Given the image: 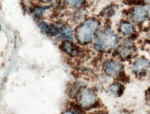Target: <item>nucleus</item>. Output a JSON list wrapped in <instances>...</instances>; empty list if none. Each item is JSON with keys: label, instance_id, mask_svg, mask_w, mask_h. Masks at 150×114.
<instances>
[{"label": "nucleus", "instance_id": "1", "mask_svg": "<svg viewBox=\"0 0 150 114\" xmlns=\"http://www.w3.org/2000/svg\"><path fill=\"white\" fill-rule=\"evenodd\" d=\"M99 27L98 21L95 19L86 20L76 29L77 40L82 44L89 43L96 37Z\"/></svg>", "mask_w": 150, "mask_h": 114}, {"label": "nucleus", "instance_id": "18", "mask_svg": "<svg viewBox=\"0 0 150 114\" xmlns=\"http://www.w3.org/2000/svg\"><path fill=\"white\" fill-rule=\"evenodd\" d=\"M148 13H149L150 15V4L149 5V6H148Z\"/></svg>", "mask_w": 150, "mask_h": 114}, {"label": "nucleus", "instance_id": "4", "mask_svg": "<svg viewBox=\"0 0 150 114\" xmlns=\"http://www.w3.org/2000/svg\"><path fill=\"white\" fill-rule=\"evenodd\" d=\"M104 70L106 74L113 78L120 76L122 73L123 67L118 61L110 59L107 61L104 64Z\"/></svg>", "mask_w": 150, "mask_h": 114}, {"label": "nucleus", "instance_id": "7", "mask_svg": "<svg viewBox=\"0 0 150 114\" xmlns=\"http://www.w3.org/2000/svg\"><path fill=\"white\" fill-rule=\"evenodd\" d=\"M148 16V11L145 8L138 6L134 8L131 13V19L136 23H140L145 21Z\"/></svg>", "mask_w": 150, "mask_h": 114}, {"label": "nucleus", "instance_id": "15", "mask_svg": "<svg viewBox=\"0 0 150 114\" xmlns=\"http://www.w3.org/2000/svg\"><path fill=\"white\" fill-rule=\"evenodd\" d=\"M146 97L149 102H150V89H149L147 91V94H146Z\"/></svg>", "mask_w": 150, "mask_h": 114}, {"label": "nucleus", "instance_id": "2", "mask_svg": "<svg viewBox=\"0 0 150 114\" xmlns=\"http://www.w3.org/2000/svg\"><path fill=\"white\" fill-rule=\"evenodd\" d=\"M118 38L112 30L107 28L104 30L98 36L96 41V48L99 51L109 52L116 46Z\"/></svg>", "mask_w": 150, "mask_h": 114}, {"label": "nucleus", "instance_id": "13", "mask_svg": "<svg viewBox=\"0 0 150 114\" xmlns=\"http://www.w3.org/2000/svg\"><path fill=\"white\" fill-rule=\"evenodd\" d=\"M69 6L73 8H79L83 4L84 0H65Z\"/></svg>", "mask_w": 150, "mask_h": 114}, {"label": "nucleus", "instance_id": "8", "mask_svg": "<svg viewBox=\"0 0 150 114\" xmlns=\"http://www.w3.org/2000/svg\"><path fill=\"white\" fill-rule=\"evenodd\" d=\"M60 48L65 53L71 56V57L77 56L79 53V49L78 46L69 41L63 42L60 45Z\"/></svg>", "mask_w": 150, "mask_h": 114}, {"label": "nucleus", "instance_id": "17", "mask_svg": "<svg viewBox=\"0 0 150 114\" xmlns=\"http://www.w3.org/2000/svg\"><path fill=\"white\" fill-rule=\"evenodd\" d=\"M42 1H43V2H49V1H51V0H42Z\"/></svg>", "mask_w": 150, "mask_h": 114}, {"label": "nucleus", "instance_id": "5", "mask_svg": "<svg viewBox=\"0 0 150 114\" xmlns=\"http://www.w3.org/2000/svg\"><path fill=\"white\" fill-rule=\"evenodd\" d=\"M132 71L137 75H143L150 69V62L145 57H140L134 62L132 67Z\"/></svg>", "mask_w": 150, "mask_h": 114}, {"label": "nucleus", "instance_id": "12", "mask_svg": "<svg viewBox=\"0 0 150 114\" xmlns=\"http://www.w3.org/2000/svg\"><path fill=\"white\" fill-rule=\"evenodd\" d=\"M61 36L63 38L68 39L69 40H73L74 38H73V31L71 28L69 26H64L59 29V33Z\"/></svg>", "mask_w": 150, "mask_h": 114}, {"label": "nucleus", "instance_id": "19", "mask_svg": "<svg viewBox=\"0 0 150 114\" xmlns=\"http://www.w3.org/2000/svg\"><path fill=\"white\" fill-rule=\"evenodd\" d=\"M96 114H106V113H104V112H102V111H100V112H98V113H96Z\"/></svg>", "mask_w": 150, "mask_h": 114}, {"label": "nucleus", "instance_id": "3", "mask_svg": "<svg viewBox=\"0 0 150 114\" xmlns=\"http://www.w3.org/2000/svg\"><path fill=\"white\" fill-rule=\"evenodd\" d=\"M80 105L85 109H90L97 105V96L93 91L87 88H82L78 94Z\"/></svg>", "mask_w": 150, "mask_h": 114}, {"label": "nucleus", "instance_id": "20", "mask_svg": "<svg viewBox=\"0 0 150 114\" xmlns=\"http://www.w3.org/2000/svg\"><path fill=\"white\" fill-rule=\"evenodd\" d=\"M77 114H81V113H77Z\"/></svg>", "mask_w": 150, "mask_h": 114}, {"label": "nucleus", "instance_id": "11", "mask_svg": "<svg viewBox=\"0 0 150 114\" xmlns=\"http://www.w3.org/2000/svg\"><path fill=\"white\" fill-rule=\"evenodd\" d=\"M109 91L113 96H120L124 91V86L119 83H114L109 87Z\"/></svg>", "mask_w": 150, "mask_h": 114}, {"label": "nucleus", "instance_id": "10", "mask_svg": "<svg viewBox=\"0 0 150 114\" xmlns=\"http://www.w3.org/2000/svg\"><path fill=\"white\" fill-rule=\"evenodd\" d=\"M119 30L122 35L125 36H129L134 34V27L131 23L127 22H123L120 24Z\"/></svg>", "mask_w": 150, "mask_h": 114}, {"label": "nucleus", "instance_id": "6", "mask_svg": "<svg viewBox=\"0 0 150 114\" xmlns=\"http://www.w3.org/2000/svg\"><path fill=\"white\" fill-rule=\"evenodd\" d=\"M136 52L134 44L129 41L122 42L117 49V53L122 59H128L134 55Z\"/></svg>", "mask_w": 150, "mask_h": 114}, {"label": "nucleus", "instance_id": "9", "mask_svg": "<svg viewBox=\"0 0 150 114\" xmlns=\"http://www.w3.org/2000/svg\"><path fill=\"white\" fill-rule=\"evenodd\" d=\"M39 27L42 31L45 33L49 36H54L56 35L59 33V29L57 28L56 26L47 24L45 22H40L39 24Z\"/></svg>", "mask_w": 150, "mask_h": 114}, {"label": "nucleus", "instance_id": "14", "mask_svg": "<svg viewBox=\"0 0 150 114\" xmlns=\"http://www.w3.org/2000/svg\"><path fill=\"white\" fill-rule=\"evenodd\" d=\"M46 8H36L33 11V14L35 17H40L46 11Z\"/></svg>", "mask_w": 150, "mask_h": 114}, {"label": "nucleus", "instance_id": "16", "mask_svg": "<svg viewBox=\"0 0 150 114\" xmlns=\"http://www.w3.org/2000/svg\"><path fill=\"white\" fill-rule=\"evenodd\" d=\"M62 114H74V113H73V112L71 111H66L63 112V113Z\"/></svg>", "mask_w": 150, "mask_h": 114}]
</instances>
